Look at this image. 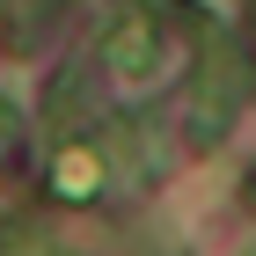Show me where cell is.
Returning a JSON list of instances; mask_svg holds the SVG:
<instances>
[{
	"instance_id": "obj_2",
	"label": "cell",
	"mask_w": 256,
	"mask_h": 256,
	"mask_svg": "<svg viewBox=\"0 0 256 256\" xmlns=\"http://www.w3.org/2000/svg\"><path fill=\"white\" fill-rule=\"evenodd\" d=\"M52 190H59V198H96L102 190V154H96V146H59Z\"/></svg>"
},
{
	"instance_id": "obj_1",
	"label": "cell",
	"mask_w": 256,
	"mask_h": 256,
	"mask_svg": "<svg viewBox=\"0 0 256 256\" xmlns=\"http://www.w3.org/2000/svg\"><path fill=\"white\" fill-rule=\"evenodd\" d=\"M161 59H168V44H161V22L146 15V8H124L118 22H110V37H102V66L118 80H154L161 74Z\"/></svg>"
}]
</instances>
